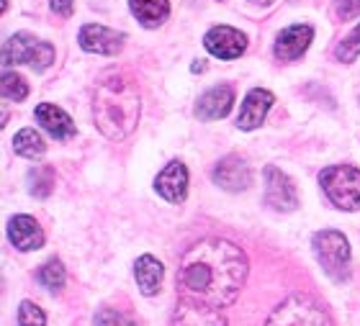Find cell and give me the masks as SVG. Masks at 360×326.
Masks as SVG:
<instances>
[{
  "mask_svg": "<svg viewBox=\"0 0 360 326\" xmlns=\"http://www.w3.org/2000/svg\"><path fill=\"white\" fill-rule=\"evenodd\" d=\"M248 278V257L226 239H203L188 247L178 267V293L186 301L226 308Z\"/></svg>",
  "mask_w": 360,
  "mask_h": 326,
  "instance_id": "6da1fadb",
  "label": "cell"
},
{
  "mask_svg": "<svg viewBox=\"0 0 360 326\" xmlns=\"http://www.w3.org/2000/svg\"><path fill=\"white\" fill-rule=\"evenodd\" d=\"M139 88L124 72H105L93 93V119L108 139H127L139 124Z\"/></svg>",
  "mask_w": 360,
  "mask_h": 326,
  "instance_id": "7a4b0ae2",
  "label": "cell"
},
{
  "mask_svg": "<svg viewBox=\"0 0 360 326\" xmlns=\"http://www.w3.org/2000/svg\"><path fill=\"white\" fill-rule=\"evenodd\" d=\"M327 198L338 208L358 211L360 208V170L353 164H332L319 175Z\"/></svg>",
  "mask_w": 360,
  "mask_h": 326,
  "instance_id": "3957f363",
  "label": "cell"
},
{
  "mask_svg": "<svg viewBox=\"0 0 360 326\" xmlns=\"http://www.w3.org/2000/svg\"><path fill=\"white\" fill-rule=\"evenodd\" d=\"M263 326H332V319L309 296H291L278 308H273Z\"/></svg>",
  "mask_w": 360,
  "mask_h": 326,
  "instance_id": "277c9868",
  "label": "cell"
},
{
  "mask_svg": "<svg viewBox=\"0 0 360 326\" xmlns=\"http://www.w3.org/2000/svg\"><path fill=\"white\" fill-rule=\"evenodd\" d=\"M314 252L322 270L330 275L332 280H345L347 267H350V244L340 231H319L314 237Z\"/></svg>",
  "mask_w": 360,
  "mask_h": 326,
  "instance_id": "5b68a950",
  "label": "cell"
},
{
  "mask_svg": "<svg viewBox=\"0 0 360 326\" xmlns=\"http://www.w3.org/2000/svg\"><path fill=\"white\" fill-rule=\"evenodd\" d=\"M52 62L54 46L29 34H15L3 44V65H31L34 70H46Z\"/></svg>",
  "mask_w": 360,
  "mask_h": 326,
  "instance_id": "8992f818",
  "label": "cell"
},
{
  "mask_svg": "<svg viewBox=\"0 0 360 326\" xmlns=\"http://www.w3.org/2000/svg\"><path fill=\"white\" fill-rule=\"evenodd\" d=\"M265 203L276 211H293L299 206V195H296L291 178L273 164L265 167Z\"/></svg>",
  "mask_w": 360,
  "mask_h": 326,
  "instance_id": "52a82bcc",
  "label": "cell"
},
{
  "mask_svg": "<svg viewBox=\"0 0 360 326\" xmlns=\"http://www.w3.org/2000/svg\"><path fill=\"white\" fill-rule=\"evenodd\" d=\"M203 44H206V49H209L214 57H219V60H237V57L245 52L248 39H245L242 31L232 29V26H214V29L206 34Z\"/></svg>",
  "mask_w": 360,
  "mask_h": 326,
  "instance_id": "ba28073f",
  "label": "cell"
},
{
  "mask_svg": "<svg viewBox=\"0 0 360 326\" xmlns=\"http://www.w3.org/2000/svg\"><path fill=\"white\" fill-rule=\"evenodd\" d=\"M124 34L108 29V26H101V23H85L80 34H77V41L85 52L93 54H116L124 44Z\"/></svg>",
  "mask_w": 360,
  "mask_h": 326,
  "instance_id": "9c48e42d",
  "label": "cell"
},
{
  "mask_svg": "<svg viewBox=\"0 0 360 326\" xmlns=\"http://www.w3.org/2000/svg\"><path fill=\"white\" fill-rule=\"evenodd\" d=\"M173 326H226V319L219 308L180 298L173 313Z\"/></svg>",
  "mask_w": 360,
  "mask_h": 326,
  "instance_id": "30bf717a",
  "label": "cell"
},
{
  "mask_svg": "<svg viewBox=\"0 0 360 326\" xmlns=\"http://www.w3.org/2000/svg\"><path fill=\"white\" fill-rule=\"evenodd\" d=\"M8 239L13 242L15 249L21 252H31L44 244V231L31 216H13L8 221Z\"/></svg>",
  "mask_w": 360,
  "mask_h": 326,
  "instance_id": "8fae6325",
  "label": "cell"
},
{
  "mask_svg": "<svg viewBox=\"0 0 360 326\" xmlns=\"http://www.w3.org/2000/svg\"><path fill=\"white\" fill-rule=\"evenodd\" d=\"M250 167L242 157H224L221 162L214 167V183L221 185L224 190H245L250 185Z\"/></svg>",
  "mask_w": 360,
  "mask_h": 326,
  "instance_id": "7c38bea8",
  "label": "cell"
},
{
  "mask_svg": "<svg viewBox=\"0 0 360 326\" xmlns=\"http://www.w3.org/2000/svg\"><path fill=\"white\" fill-rule=\"evenodd\" d=\"M270 105H273V93H268V90H252V93H248L240 116H237V126L242 131H252V129L263 126L265 113L270 111Z\"/></svg>",
  "mask_w": 360,
  "mask_h": 326,
  "instance_id": "4fadbf2b",
  "label": "cell"
},
{
  "mask_svg": "<svg viewBox=\"0 0 360 326\" xmlns=\"http://www.w3.org/2000/svg\"><path fill=\"white\" fill-rule=\"evenodd\" d=\"M158 193L170 203H180L188 193V170L183 162H170L155 180Z\"/></svg>",
  "mask_w": 360,
  "mask_h": 326,
  "instance_id": "5bb4252c",
  "label": "cell"
},
{
  "mask_svg": "<svg viewBox=\"0 0 360 326\" xmlns=\"http://www.w3.org/2000/svg\"><path fill=\"white\" fill-rule=\"evenodd\" d=\"M232 103H234V90L229 85H217L209 93H203L195 113L203 121H217V119H224L226 113L232 111Z\"/></svg>",
  "mask_w": 360,
  "mask_h": 326,
  "instance_id": "9a60e30c",
  "label": "cell"
},
{
  "mask_svg": "<svg viewBox=\"0 0 360 326\" xmlns=\"http://www.w3.org/2000/svg\"><path fill=\"white\" fill-rule=\"evenodd\" d=\"M311 37H314L311 26H291V29H285L276 41V57L283 62L299 60L301 54L309 49V44H311Z\"/></svg>",
  "mask_w": 360,
  "mask_h": 326,
  "instance_id": "2e32d148",
  "label": "cell"
},
{
  "mask_svg": "<svg viewBox=\"0 0 360 326\" xmlns=\"http://www.w3.org/2000/svg\"><path fill=\"white\" fill-rule=\"evenodd\" d=\"M37 121L52 133L54 139L65 141V139H70V136H75V124H72V119H70L62 108H57V105H52V103L37 105Z\"/></svg>",
  "mask_w": 360,
  "mask_h": 326,
  "instance_id": "e0dca14e",
  "label": "cell"
},
{
  "mask_svg": "<svg viewBox=\"0 0 360 326\" xmlns=\"http://www.w3.org/2000/svg\"><path fill=\"white\" fill-rule=\"evenodd\" d=\"M162 275H165V267L162 262L155 260L152 254H144L139 257L134 265V278L139 282V290H142L144 296H155L160 290V282H162Z\"/></svg>",
  "mask_w": 360,
  "mask_h": 326,
  "instance_id": "ac0fdd59",
  "label": "cell"
},
{
  "mask_svg": "<svg viewBox=\"0 0 360 326\" xmlns=\"http://www.w3.org/2000/svg\"><path fill=\"white\" fill-rule=\"evenodd\" d=\"M129 8L136 21L147 29H158L160 23L167 21V13H170L167 0H129Z\"/></svg>",
  "mask_w": 360,
  "mask_h": 326,
  "instance_id": "d6986e66",
  "label": "cell"
},
{
  "mask_svg": "<svg viewBox=\"0 0 360 326\" xmlns=\"http://www.w3.org/2000/svg\"><path fill=\"white\" fill-rule=\"evenodd\" d=\"M13 149H15V155L29 157V159H37V157L44 155L46 144H44V139L37 133V129H23V131L15 133Z\"/></svg>",
  "mask_w": 360,
  "mask_h": 326,
  "instance_id": "ffe728a7",
  "label": "cell"
},
{
  "mask_svg": "<svg viewBox=\"0 0 360 326\" xmlns=\"http://www.w3.org/2000/svg\"><path fill=\"white\" fill-rule=\"evenodd\" d=\"M52 185H54V170L52 167H34L29 172V190L34 198H46V195L52 193Z\"/></svg>",
  "mask_w": 360,
  "mask_h": 326,
  "instance_id": "44dd1931",
  "label": "cell"
},
{
  "mask_svg": "<svg viewBox=\"0 0 360 326\" xmlns=\"http://www.w3.org/2000/svg\"><path fill=\"white\" fill-rule=\"evenodd\" d=\"M37 280L49 290H57L65 285V267L60 260H49L41 270L37 273Z\"/></svg>",
  "mask_w": 360,
  "mask_h": 326,
  "instance_id": "7402d4cb",
  "label": "cell"
},
{
  "mask_svg": "<svg viewBox=\"0 0 360 326\" xmlns=\"http://www.w3.org/2000/svg\"><path fill=\"white\" fill-rule=\"evenodd\" d=\"M26 96H29V85H26V80H23L21 74H15V72L3 74V98H6V100L21 103Z\"/></svg>",
  "mask_w": 360,
  "mask_h": 326,
  "instance_id": "603a6c76",
  "label": "cell"
},
{
  "mask_svg": "<svg viewBox=\"0 0 360 326\" xmlns=\"http://www.w3.org/2000/svg\"><path fill=\"white\" fill-rule=\"evenodd\" d=\"M335 54H338L340 62H353L355 57H358L360 54V23L350 31V37H345L342 41H340L338 52Z\"/></svg>",
  "mask_w": 360,
  "mask_h": 326,
  "instance_id": "cb8c5ba5",
  "label": "cell"
},
{
  "mask_svg": "<svg viewBox=\"0 0 360 326\" xmlns=\"http://www.w3.org/2000/svg\"><path fill=\"white\" fill-rule=\"evenodd\" d=\"M44 324H46V316L37 304L23 301L18 306V326H44Z\"/></svg>",
  "mask_w": 360,
  "mask_h": 326,
  "instance_id": "d4e9b609",
  "label": "cell"
},
{
  "mask_svg": "<svg viewBox=\"0 0 360 326\" xmlns=\"http://www.w3.org/2000/svg\"><path fill=\"white\" fill-rule=\"evenodd\" d=\"M96 326H136V324L129 316H124V313L113 311V308H103L96 316Z\"/></svg>",
  "mask_w": 360,
  "mask_h": 326,
  "instance_id": "484cf974",
  "label": "cell"
},
{
  "mask_svg": "<svg viewBox=\"0 0 360 326\" xmlns=\"http://www.w3.org/2000/svg\"><path fill=\"white\" fill-rule=\"evenodd\" d=\"M335 13L338 18H355L360 13V0H335Z\"/></svg>",
  "mask_w": 360,
  "mask_h": 326,
  "instance_id": "4316f807",
  "label": "cell"
},
{
  "mask_svg": "<svg viewBox=\"0 0 360 326\" xmlns=\"http://www.w3.org/2000/svg\"><path fill=\"white\" fill-rule=\"evenodd\" d=\"M52 11L62 18H70L72 15V0H52Z\"/></svg>",
  "mask_w": 360,
  "mask_h": 326,
  "instance_id": "83f0119b",
  "label": "cell"
},
{
  "mask_svg": "<svg viewBox=\"0 0 360 326\" xmlns=\"http://www.w3.org/2000/svg\"><path fill=\"white\" fill-rule=\"evenodd\" d=\"M257 3H273V0H257Z\"/></svg>",
  "mask_w": 360,
  "mask_h": 326,
  "instance_id": "f1b7e54d",
  "label": "cell"
}]
</instances>
